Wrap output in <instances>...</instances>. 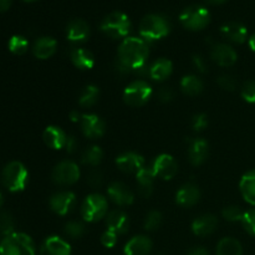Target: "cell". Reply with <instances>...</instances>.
Wrapping results in <instances>:
<instances>
[{
  "instance_id": "1",
  "label": "cell",
  "mask_w": 255,
  "mask_h": 255,
  "mask_svg": "<svg viewBox=\"0 0 255 255\" xmlns=\"http://www.w3.org/2000/svg\"><path fill=\"white\" fill-rule=\"evenodd\" d=\"M149 49L142 37H126L119 47L117 61L129 71H139L146 65Z\"/></svg>"
},
{
  "instance_id": "2",
  "label": "cell",
  "mask_w": 255,
  "mask_h": 255,
  "mask_svg": "<svg viewBox=\"0 0 255 255\" xmlns=\"http://www.w3.org/2000/svg\"><path fill=\"white\" fill-rule=\"evenodd\" d=\"M139 34L146 41H157L169 34V22L161 15H147L139 24Z\"/></svg>"
},
{
  "instance_id": "3",
  "label": "cell",
  "mask_w": 255,
  "mask_h": 255,
  "mask_svg": "<svg viewBox=\"0 0 255 255\" xmlns=\"http://www.w3.org/2000/svg\"><path fill=\"white\" fill-rule=\"evenodd\" d=\"M0 255H35L34 242L24 233H12L2 238Z\"/></svg>"
},
{
  "instance_id": "4",
  "label": "cell",
  "mask_w": 255,
  "mask_h": 255,
  "mask_svg": "<svg viewBox=\"0 0 255 255\" xmlns=\"http://www.w3.org/2000/svg\"><path fill=\"white\" fill-rule=\"evenodd\" d=\"M100 27H101V31L111 39H121L128 35L131 30V21L124 12L114 11L102 20Z\"/></svg>"
},
{
  "instance_id": "5",
  "label": "cell",
  "mask_w": 255,
  "mask_h": 255,
  "mask_svg": "<svg viewBox=\"0 0 255 255\" xmlns=\"http://www.w3.org/2000/svg\"><path fill=\"white\" fill-rule=\"evenodd\" d=\"M29 173L21 162L14 161L5 166L2 171V182L10 192H20L25 189Z\"/></svg>"
},
{
  "instance_id": "6",
  "label": "cell",
  "mask_w": 255,
  "mask_h": 255,
  "mask_svg": "<svg viewBox=\"0 0 255 255\" xmlns=\"http://www.w3.org/2000/svg\"><path fill=\"white\" fill-rule=\"evenodd\" d=\"M109 203L102 194L92 193L85 198L81 206V216L84 221L95 223L107 216Z\"/></svg>"
},
{
  "instance_id": "7",
  "label": "cell",
  "mask_w": 255,
  "mask_h": 255,
  "mask_svg": "<svg viewBox=\"0 0 255 255\" xmlns=\"http://www.w3.org/2000/svg\"><path fill=\"white\" fill-rule=\"evenodd\" d=\"M179 20L186 29L197 31V30L204 29L209 24L211 14L206 7L199 6V5H192L182 11Z\"/></svg>"
},
{
  "instance_id": "8",
  "label": "cell",
  "mask_w": 255,
  "mask_h": 255,
  "mask_svg": "<svg viewBox=\"0 0 255 255\" xmlns=\"http://www.w3.org/2000/svg\"><path fill=\"white\" fill-rule=\"evenodd\" d=\"M151 96L152 87L142 80L131 82L124 91V101L132 107L143 106Z\"/></svg>"
},
{
  "instance_id": "9",
  "label": "cell",
  "mask_w": 255,
  "mask_h": 255,
  "mask_svg": "<svg viewBox=\"0 0 255 255\" xmlns=\"http://www.w3.org/2000/svg\"><path fill=\"white\" fill-rule=\"evenodd\" d=\"M52 181L59 186H71L80 178V169L71 161H62L52 171Z\"/></svg>"
},
{
  "instance_id": "10",
  "label": "cell",
  "mask_w": 255,
  "mask_h": 255,
  "mask_svg": "<svg viewBox=\"0 0 255 255\" xmlns=\"http://www.w3.org/2000/svg\"><path fill=\"white\" fill-rule=\"evenodd\" d=\"M152 171L156 174V177H159L162 179H172L178 172V164H177L176 159L171 156V154H159L156 159H154L153 164H152Z\"/></svg>"
},
{
  "instance_id": "11",
  "label": "cell",
  "mask_w": 255,
  "mask_h": 255,
  "mask_svg": "<svg viewBox=\"0 0 255 255\" xmlns=\"http://www.w3.org/2000/svg\"><path fill=\"white\" fill-rule=\"evenodd\" d=\"M116 166L125 173L137 174L144 168V158L136 152H125L116 158Z\"/></svg>"
},
{
  "instance_id": "12",
  "label": "cell",
  "mask_w": 255,
  "mask_h": 255,
  "mask_svg": "<svg viewBox=\"0 0 255 255\" xmlns=\"http://www.w3.org/2000/svg\"><path fill=\"white\" fill-rule=\"evenodd\" d=\"M81 129L87 138L96 139L104 136L105 133V122L95 114H85L81 119Z\"/></svg>"
},
{
  "instance_id": "13",
  "label": "cell",
  "mask_w": 255,
  "mask_h": 255,
  "mask_svg": "<svg viewBox=\"0 0 255 255\" xmlns=\"http://www.w3.org/2000/svg\"><path fill=\"white\" fill-rule=\"evenodd\" d=\"M76 196L72 192H59L50 198V207L59 216H66L74 209Z\"/></svg>"
},
{
  "instance_id": "14",
  "label": "cell",
  "mask_w": 255,
  "mask_h": 255,
  "mask_svg": "<svg viewBox=\"0 0 255 255\" xmlns=\"http://www.w3.org/2000/svg\"><path fill=\"white\" fill-rule=\"evenodd\" d=\"M107 193H109L110 199L117 206H129L134 201L133 192L122 182H114L112 184H110Z\"/></svg>"
},
{
  "instance_id": "15",
  "label": "cell",
  "mask_w": 255,
  "mask_h": 255,
  "mask_svg": "<svg viewBox=\"0 0 255 255\" xmlns=\"http://www.w3.org/2000/svg\"><path fill=\"white\" fill-rule=\"evenodd\" d=\"M211 57L219 66L228 67L236 64L237 60H238V54L231 45L217 44L212 49Z\"/></svg>"
},
{
  "instance_id": "16",
  "label": "cell",
  "mask_w": 255,
  "mask_h": 255,
  "mask_svg": "<svg viewBox=\"0 0 255 255\" xmlns=\"http://www.w3.org/2000/svg\"><path fill=\"white\" fill-rule=\"evenodd\" d=\"M209 146L204 138L188 139V158L193 166H201L208 157Z\"/></svg>"
},
{
  "instance_id": "17",
  "label": "cell",
  "mask_w": 255,
  "mask_h": 255,
  "mask_svg": "<svg viewBox=\"0 0 255 255\" xmlns=\"http://www.w3.org/2000/svg\"><path fill=\"white\" fill-rule=\"evenodd\" d=\"M106 227L107 231H111L114 233L125 234L128 232L129 228V218L125 212L115 209L111 211L106 216Z\"/></svg>"
},
{
  "instance_id": "18",
  "label": "cell",
  "mask_w": 255,
  "mask_h": 255,
  "mask_svg": "<svg viewBox=\"0 0 255 255\" xmlns=\"http://www.w3.org/2000/svg\"><path fill=\"white\" fill-rule=\"evenodd\" d=\"M40 255H71V247L60 237H49L40 248Z\"/></svg>"
},
{
  "instance_id": "19",
  "label": "cell",
  "mask_w": 255,
  "mask_h": 255,
  "mask_svg": "<svg viewBox=\"0 0 255 255\" xmlns=\"http://www.w3.org/2000/svg\"><path fill=\"white\" fill-rule=\"evenodd\" d=\"M199 198H201V191L193 183H187L182 186L176 194L177 203L184 208L196 206L199 202Z\"/></svg>"
},
{
  "instance_id": "20",
  "label": "cell",
  "mask_w": 255,
  "mask_h": 255,
  "mask_svg": "<svg viewBox=\"0 0 255 255\" xmlns=\"http://www.w3.org/2000/svg\"><path fill=\"white\" fill-rule=\"evenodd\" d=\"M218 226V219L213 214H203L197 217L192 223V231L198 237H207L213 233Z\"/></svg>"
},
{
  "instance_id": "21",
  "label": "cell",
  "mask_w": 255,
  "mask_h": 255,
  "mask_svg": "<svg viewBox=\"0 0 255 255\" xmlns=\"http://www.w3.org/2000/svg\"><path fill=\"white\" fill-rule=\"evenodd\" d=\"M222 35L234 44H243L248 39V30L241 22H227L221 29Z\"/></svg>"
},
{
  "instance_id": "22",
  "label": "cell",
  "mask_w": 255,
  "mask_h": 255,
  "mask_svg": "<svg viewBox=\"0 0 255 255\" xmlns=\"http://www.w3.org/2000/svg\"><path fill=\"white\" fill-rule=\"evenodd\" d=\"M152 251V241L146 236H136L125 246V255H149Z\"/></svg>"
},
{
  "instance_id": "23",
  "label": "cell",
  "mask_w": 255,
  "mask_h": 255,
  "mask_svg": "<svg viewBox=\"0 0 255 255\" xmlns=\"http://www.w3.org/2000/svg\"><path fill=\"white\" fill-rule=\"evenodd\" d=\"M90 27L85 20L74 19L69 22L66 27L67 40L72 42H81L89 37Z\"/></svg>"
},
{
  "instance_id": "24",
  "label": "cell",
  "mask_w": 255,
  "mask_h": 255,
  "mask_svg": "<svg viewBox=\"0 0 255 255\" xmlns=\"http://www.w3.org/2000/svg\"><path fill=\"white\" fill-rule=\"evenodd\" d=\"M45 144L52 149H62L65 148V144L67 141V134L57 126H49L45 128L42 133Z\"/></svg>"
},
{
  "instance_id": "25",
  "label": "cell",
  "mask_w": 255,
  "mask_h": 255,
  "mask_svg": "<svg viewBox=\"0 0 255 255\" xmlns=\"http://www.w3.org/2000/svg\"><path fill=\"white\" fill-rule=\"evenodd\" d=\"M154 178H156V174L153 173L152 168H147V167L142 168L136 174L138 192L143 198H148L152 194V192H153Z\"/></svg>"
},
{
  "instance_id": "26",
  "label": "cell",
  "mask_w": 255,
  "mask_h": 255,
  "mask_svg": "<svg viewBox=\"0 0 255 255\" xmlns=\"http://www.w3.org/2000/svg\"><path fill=\"white\" fill-rule=\"evenodd\" d=\"M56 47V40L49 36H44L40 37V39H37L36 41H35L34 47H32V52H34L36 59L46 60L55 54Z\"/></svg>"
},
{
  "instance_id": "27",
  "label": "cell",
  "mask_w": 255,
  "mask_h": 255,
  "mask_svg": "<svg viewBox=\"0 0 255 255\" xmlns=\"http://www.w3.org/2000/svg\"><path fill=\"white\" fill-rule=\"evenodd\" d=\"M172 71H173L172 62L167 59H159L149 66L148 75L154 81H163L171 76Z\"/></svg>"
},
{
  "instance_id": "28",
  "label": "cell",
  "mask_w": 255,
  "mask_h": 255,
  "mask_svg": "<svg viewBox=\"0 0 255 255\" xmlns=\"http://www.w3.org/2000/svg\"><path fill=\"white\" fill-rule=\"evenodd\" d=\"M70 57H71V61L77 69L81 70H90L94 67L95 65V57L89 50L82 49V47H77V49H74L70 54Z\"/></svg>"
},
{
  "instance_id": "29",
  "label": "cell",
  "mask_w": 255,
  "mask_h": 255,
  "mask_svg": "<svg viewBox=\"0 0 255 255\" xmlns=\"http://www.w3.org/2000/svg\"><path fill=\"white\" fill-rule=\"evenodd\" d=\"M239 188H241L244 201L248 202L252 206H255V169L249 171L242 177Z\"/></svg>"
},
{
  "instance_id": "30",
  "label": "cell",
  "mask_w": 255,
  "mask_h": 255,
  "mask_svg": "<svg viewBox=\"0 0 255 255\" xmlns=\"http://www.w3.org/2000/svg\"><path fill=\"white\" fill-rule=\"evenodd\" d=\"M203 82L196 75H187L182 79L181 89L188 96H197L203 91Z\"/></svg>"
},
{
  "instance_id": "31",
  "label": "cell",
  "mask_w": 255,
  "mask_h": 255,
  "mask_svg": "<svg viewBox=\"0 0 255 255\" xmlns=\"http://www.w3.org/2000/svg\"><path fill=\"white\" fill-rule=\"evenodd\" d=\"M217 255H243L242 244L234 238H223L217 246Z\"/></svg>"
},
{
  "instance_id": "32",
  "label": "cell",
  "mask_w": 255,
  "mask_h": 255,
  "mask_svg": "<svg viewBox=\"0 0 255 255\" xmlns=\"http://www.w3.org/2000/svg\"><path fill=\"white\" fill-rule=\"evenodd\" d=\"M104 158V152L99 146H91L85 149L81 154V162L86 166L96 167L101 163Z\"/></svg>"
},
{
  "instance_id": "33",
  "label": "cell",
  "mask_w": 255,
  "mask_h": 255,
  "mask_svg": "<svg viewBox=\"0 0 255 255\" xmlns=\"http://www.w3.org/2000/svg\"><path fill=\"white\" fill-rule=\"evenodd\" d=\"M100 90L99 87L95 85H87L82 91L81 96L79 99V104L81 107H91L92 105L96 104L97 99H99Z\"/></svg>"
},
{
  "instance_id": "34",
  "label": "cell",
  "mask_w": 255,
  "mask_h": 255,
  "mask_svg": "<svg viewBox=\"0 0 255 255\" xmlns=\"http://www.w3.org/2000/svg\"><path fill=\"white\" fill-rule=\"evenodd\" d=\"M7 46H9L10 52H12L14 55H22L27 51L29 41H27L24 36H21V35H14V36L9 40Z\"/></svg>"
},
{
  "instance_id": "35",
  "label": "cell",
  "mask_w": 255,
  "mask_h": 255,
  "mask_svg": "<svg viewBox=\"0 0 255 255\" xmlns=\"http://www.w3.org/2000/svg\"><path fill=\"white\" fill-rule=\"evenodd\" d=\"M14 233V219L6 212L0 213V236L6 238L7 236Z\"/></svg>"
},
{
  "instance_id": "36",
  "label": "cell",
  "mask_w": 255,
  "mask_h": 255,
  "mask_svg": "<svg viewBox=\"0 0 255 255\" xmlns=\"http://www.w3.org/2000/svg\"><path fill=\"white\" fill-rule=\"evenodd\" d=\"M85 231H86V228L81 222H69V223L65 224L64 228L65 234L72 239L81 238L85 234Z\"/></svg>"
},
{
  "instance_id": "37",
  "label": "cell",
  "mask_w": 255,
  "mask_h": 255,
  "mask_svg": "<svg viewBox=\"0 0 255 255\" xmlns=\"http://www.w3.org/2000/svg\"><path fill=\"white\" fill-rule=\"evenodd\" d=\"M163 217H162L161 212L158 211H152L147 214L146 219H144V229L146 231H156L161 227Z\"/></svg>"
},
{
  "instance_id": "38",
  "label": "cell",
  "mask_w": 255,
  "mask_h": 255,
  "mask_svg": "<svg viewBox=\"0 0 255 255\" xmlns=\"http://www.w3.org/2000/svg\"><path fill=\"white\" fill-rule=\"evenodd\" d=\"M244 213H246V212H243L241 209V207L237 206L226 207V208L223 209V212H222L223 218L228 222H242Z\"/></svg>"
},
{
  "instance_id": "39",
  "label": "cell",
  "mask_w": 255,
  "mask_h": 255,
  "mask_svg": "<svg viewBox=\"0 0 255 255\" xmlns=\"http://www.w3.org/2000/svg\"><path fill=\"white\" fill-rule=\"evenodd\" d=\"M242 97L248 104H255V81H247L242 86Z\"/></svg>"
},
{
  "instance_id": "40",
  "label": "cell",
  "mask_w": 255,
  "mask_h": 255,
  "mask_svg": "<svg viewBox=\"0 0 255 255\" xmlns=\"http://www.w3.org/2000/svg\"><path fill=\"white\" fill-rule=\"evenodd\" d=\"M242 224L249 234L255 237V209H251V211L244 213Z\"/></svg>"
},
{
  "instance_id": "41",
  "label": "cell",
  "mask_w": 255,
  "mask_h": 255,
  "mask_svg": "<svg viewBox=\"0 0 255 255\" xmlns=\"http://www.w3.org/2000/svg\"><path fill=\"white\" fill-rule=\"evenodd\" d=\"M217 82L222 89L227 90V91H234L237 89V85H238L237 80L231 75H222L217 79Z\"/></svg>"
},
{
  "instance_id": "42",
  "label": "cell",
  "mask_w": 255,
  "mask_h": 255,
  "mask_svg": "<svg viewBox=\"0 0 255 255\" xmlns=\"http://www.w3.org/2000/svg\"><path fill=\"white\" fill-rule=\"evenodd\" d=\"M104 182V174H102L101 171L99 169H92L91 172L87 176V183H89L90 187L92 188H97L100 187Z\"/></svg>"
},
{
  "instance_id": "43",
  "label": "cell",
  "mask_w": 255,
  "mask_h": 255,
  "mask_svg": "<svg viewBox=\"0 0 255 255\" xmlns=\"http://www.w3.org/2000/svg\"><path fill=\"white\" fill-rule=\"evenodd\" d=\"M208 126V117L206 114H198L192 120V127L194 131H203Z\"/></svg>"
},
{
  "instance_id": "44",
  "label": "cell",
  "mask_w": 255,
  "mask_h": 255,
  "mask_svg": "<svg viewBox=\"0 0 255 255\" xmlns=\"http://www.w3.org/2000/svg\"><path fill=\"white\" fill-rule=\"evenodd\" d=\"M102 246L106 248H114L117 243V234L111 231H106L101 237Z\"/></svg>"
},
{
  "instance_id": "45",
  "label": "cell",
  "mask_w": 255,
  "mask_h": 255,
  "mask_svg": "<svg viewBox=\"0 0 255 255\" xmlns=\"http://www.w3.org/2000/svg\"><path fill=\"white\" fill-rule=\"evenodd\" d=\"M158 99L162 102H168L173 99V91L169 87H162L158 91Z\"/></svg>"
},
{
  "instance_id": "46",
  "label": "cell",
  "mask_w": 255,
  "mask_h": 255,
  "mask_svg": "<svg viewBox=\"0 0 255 255\" xmlns=\"http://www.w3.org/2000/svg\"><path fill=\"white\" fill-rule=\"evenodd\" d=\"M193 64L196 69L201 72H207V64L206 60L201 56V55H194L193 56Z\"/></svg>"
},
{
  "instance_id": "47",
  "label": "cell",
  "mask_w": 255,
  "mask_h": 255,
  "mask_svg": "<svg viewBox=\"0 0 255 255\" xmlns=\"http://www.w3.org/2000/svg\"><path fill=\"white\" fill-rule=\"evenodd\" d=\"M77 148V139L74 136H67L66 144H65V149H66L69 153H74Z\"/></svg>"
},
{
  "instance_id": "48",
  "label": "cell",
  "mask_w": 255,
  "mask_h": 255,
  "mask_svg": "<svg viewBox=\"0 0 255 255\" xmlns=\"http://www.w3.org/2000/svg\"><path fill=\"white\" fill-rule=\"evenodd\" d=\"M188 255H211L209 252L206 248H202V247H196V248L191 249L188 252Z\"/></svg>"
},
{
  "instance_id": "49",
  "label": "cell",
  "mask_w": 255,
  "mask_h": 255,
  "mask_svg": "<svg viewBox=\"0 0 255 255\" xmlns=\"http://www.w3.org/2000/svg\"><path fill=\"white\" fill-rule=\"evenodd\" d=\"M81 119H82V115L80 114L79 111L70 112V120H71L72 122H81Z\"/></svg>"
},
{
  "instance_id": "50",
  "label": "cell",
  "mask_w": 255,
  "mask_h": 255,
  "mask_svg": "<svg viewBox=\"0 0 255 255\" xmlns=\"http://www.w3.org/2000/svg\"><path fill=\"white\" fill-rule=\"evenodd\" d=\"M11 2L12 0H0V12L6 11L10 7V5H11Z\"/></svg>"
},
{
  "instance_id": "51",
  "label": "cell",
  "mask_w": 255,
  "mask_h": 255,
  "mask_svg": "<svg viewBox=\"0 0 255 255\" xmlns=\"http://www.w3.org/2000/svg\"><path fill=\"white\" fill-rule=\"evenodd\" d=\"M248 42H249V47H251V49L255 52V34L252 35V36L249 37Z\"/></svg>"
},
{
  "instance_id": "52",
  "label": "cell",
  "mask_w": 255,
  "mask_h": 255,
  "mask_svg": "<svg viewBox=\"0 0 255 255\" xmlns=\"http://www.w3.org/2000/svg\"><path fill=\"white\" fill-rule=\"evenodd\" d=\"M208 2H211V4H222V2L227 1V0H207Z\"/></svg>"
},
{
  "instance_id": "53",
  "label": "cell",
  "mask_w": 255,
  "mask_h": 255,
  "mask_svg": "<svg viewBox=\"0 0 255 255\" xmlns=\"http://www.w3.org/2000/svg\"><path fill=\"white\" fill-rule=\"evenodd\" d=\"M1 204H2V196L1 193H0V207H1Z\"/></svg>"
},
{
  "instance_id": "54",
  "label": "cell",
  "mask_w": 255,
  "mask_h": 255,
  "mask_svg": "<svg viewBox=\"0 0 255 255\" xmlns=\"http://www.w3.org/2000/svg\"><path fill=\"white\" fill-rule=\"evenodd\" d=\"M25 1H35V0H25Z\"/></svg>"
},
{
  "instance_id": "55",
  "label": "cell",
  "mask_w": 255,
  "mask_h": 255,
  "mask_svg": "<svg viewBox=\"0 0 255 255\" xmlns=\"http://www.w3.org/2000/svg\"><path fill=\"white\" fill-rule=\"evenodd\" d=\"M158 255H163V254H158Z\"/></svg>"
}]
</instances>
